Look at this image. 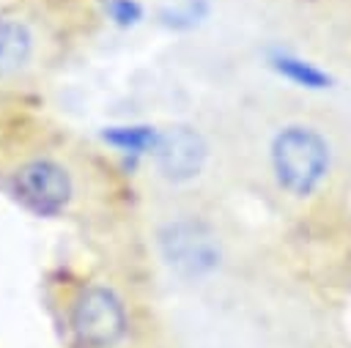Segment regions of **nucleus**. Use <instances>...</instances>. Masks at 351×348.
Masks as SVG:
<instances>
[{"mask_svg":"<svg viewBox=\"0 0 351 348\" xmlns=\"http://www.w3.org/2000/svg\"><path fill=\"white\" fill-rule=\"evenodd\" d=\"M69 332L77 348H115L129 332L123 299L110 285H85L69 304Z\"/></svg>","mask_w":351,"mask_h":348,"instance_id":"1","label":"nucleus"},{"mask_svg":"<svg viewBox=\"0 0 351 348\" xmlns=\"http://www.w3.org/2000/svg\"><path fill=\"white\" fill-rule=\"evenodd\" d=\"M11 197L33 216H60L74 200L71 170L49 156H33L19 162L8 175Z\"/></svg>","mask_w":351,"mask_h":348,"instance_id":"2","label":"nucleus"},{"mask_svg":"<svg viewBox=\"0 0 351 348\" xmlns=\"http://www.w3.org/2000/svg\"><path fill=\"white\" fill-rule=\"evenodd\" d=\"M326 142L307 126H288L271 142V167L282 189L307 195L326 173Z\"/></svg>","mask_w":351,"mask_h":348,"instance_id":"3","label":"nucleus"},{"mask_svg":"<svg viewBox=\"0 0 351 348\" xmlns=\"http://www.w3.org/2000/svg\"><path fill=\"white\" fill-rule=\"evenodd\" d=\"M165 263L184 277H203L219 263V241L208 225L197 219H176L159 230Z\"/></svg>","mask_w":351,"mask_h":348,"instance_id":"4","label":"nucleus"},{"mask_svg":"<svg viewBox=\"0 0 351 348\" xmlns=\"http://www.w3.org/2000/svg\"><path fill=\"white\" fill-rule=\"evenodd\" d=\"M151 156L167 181H189L206 164V140L192 126H167L159 129Z\"/></svg>","mask_w":351,"mask_h":348,"instance_id":"5","label":"nucleus"},{"mask_svg":"<svg viewBox=\"0 0 351 348\" xmlns=\"http://www.w3.org/2000/svg\"><path fill=\"white\" fill-rule=\"evenodd\" d=\"M36 49L30 25L19 16H0V77L22 71Z\"/></svg>","mask_w":351,"mask_h":348,"instance_id":"6","label":"nucleus"},{"mask_svg":"<svg viewBox=\"0 0 351 348\" xmlns=\"http://www.w3.org/2000/svg\"><path fill=\"white\" fill-rule=\"evenodd\" d=\"M156 134H159V129H154V126H107L101 132V140L107 145L118 148L121 153L140 156V153L154 151Z\"/></svg>","mask_w":351,"mask_h":348,"instance_id":"7","label":"nucleus"},{"mask_svg":"<svg viewBox=\"0 0 351 348\" xmlns=\"http://www.w3.org/2000/svg\"><path fill=\"white\" fill-rule=\"evenodd\" d=\"M104 14L118 27H134L143 19V5L137 0H104Z\"/></svg>","mask_w":351,"mask_h":348,"instance_id":"8","label":"nucleus"}]
</instances>
